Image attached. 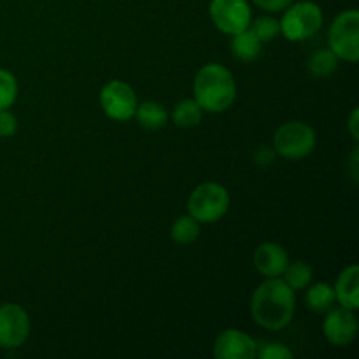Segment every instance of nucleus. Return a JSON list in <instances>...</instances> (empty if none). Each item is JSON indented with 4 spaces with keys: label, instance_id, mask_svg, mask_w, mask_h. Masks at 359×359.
Here are the masks:
<instances>
[{
    "label": "nucleus",
    "instance_id": "nucleus-7",
    "mask_svg": "<svg viewBox=\"0 0 359 359\" xmlns=\"http://www.w3.org/2000/svg\"><path fill=\"white\" fill-rule=\"evenodd\" d=\"M137 95L130 84L112 79L100 90V107L107 118L114 121H130L135 116Z\"/></svg>",
    "mask_w": 359,
    "mask_h": 359
},
{
    "label": "nucleus",
    "instance_id": "nucleus-21",
    "mask_svg": "<svg viewBox=\"0 0 359 359\" xmlns=\"http://www.w3.org/2000/svg\"><path fill=\"white\" fill-rule=\"evenodd\" d=\"M249 28H251V32L258 37V41L262 42V44L273 41V39L280 34L279 21H277L276 18H270V16L256 18L255 21H251Z\"/></svg>",
    "mask_w": 359,
    "mask_h": 359
},
{
    "label": "nucleus",
    "instance_id": "nucleus-6",
    "mask_svg": "<svg viewBox=\"0 0 359 359\" xmlns=\"http://www.w3.org/2000/svg\"><path fill=\"white\" fill-rule=\"evenodd\" d=\"M330 49L337 58L344 62L356 63L359 60V13L349 9L340 13L333 20L328 32Z\"/></svg>",
    "mask_w": 359,
    "mask_h": 359
},
{
    "label": "nucleus",
    "instance_id": "nucleus-3",
    "mask_svg": "<svg viewBox=\"0 0 359 359\" xmlns=\"http://www.w3.org/2000/svg\"><path fill=\"white\" fill-rule=\"evenodd\" d=\"M230 209V193L219 182H202L188 198V214L200 224H212L223 219Z\"/></svg>",
    "mask_w": 359,
    "mask_h": 359
},
{
    "label": "nucleus",
    "instance_id": "nucleus-12",
    "mask_svg": "<svg viewBox=\"0 0 359 359\" xmlns=\"http://www.w3.org/2000/svg\"><path fill=\"white\" fill-rule=\"evenodd\" d=\"M252 262H255L256 270L265 279H270V277L283 276L290 263V256H287L286 249L277 242H263L255 251Z\"/></svg>",
    "mask_w": 359,
    "mask_h": 359
},
{
    "label": "nucleus",
    "instance_id": "nucleus-27",
    "mask_svg": "<svg viewBox=\"0 0 359 359\" xmlns=\"http://www.w3.org/2000/svg\"><path fill=\"white\" fill-rule=\"evenodd\" d=\"M358 147H354L353 154H351V168H353V177L358 179Z\"/></svg>",
    "mask_w": 359,
    "mask_h": 359
},
{
    "label": "nucleus",
    "instance_id": "nucleus-18",
    "mask_svg": "<svg viewBox=\"0 0 359 359\" xmlns=\"http://www.w3.org/2000/svg\"><path fill=\"white\" fill-rule=\"evenodd\" d=\"M312 276H314L312 266L309 265V263L298 259V262L287 263L286 270H284V273L280 276V279L297 293V291H304L305 287L312 283Z\"/></svg>",
    "mask_w": 359,
    "mask_h": 359
},
{
    "label": "nucleus",
    "instance_id": "nucleus-16",
    "mask_svg": "<svg viewBox=\"0 0 359 359\" xmlns=\"http://www.w3.org/2000/svg\"><path fill=\"white\" fill-rule=\"evenodd\" d=\"M133 118H137V123L146 130H161L168 121V114L163 105L153 100H146L137 105Z\"/></svg>",
    "mask_w": 359,
    "mask_h": 359
},
{
    "label": "nucleus",
    "instance_id": "nucleus-26",
    "mask_svg": "<svg viewBox=\"0 0 359 359\" xmlns=\"http://www.w3.org/2000/svg\"><path fill=\"white\" fill-rule=\"evenodd\" d=\"M347 130H349L351 137L354 140H359V109H353L349 116V121H347Z\"/></svg>",
    "mask_w": 359,
    "mask_h": 359
},
{
    "label": "nucleus",
    "instance_id": "nucleus-24",
    "mask_svg": "<svg viewBox=\"0 0 359 359\" xmlns=\"http://www.w3.org/2000/svg\"><path fill=\"white\" fill-rule=\"evenodd\" d=\"M18 132V119L9 109H4L0 111V137L7 139V137H13Z\"/></svg>",
    "mask_w": 359,
    "mask_h": 359
},
{
    "label": "nucleus",
    "instance_id": "nucleus-4",
    "mask_svg": "<svg viewBox=\"0 0 359 359\" xmlns=\"http://www.w3.org/2000/svg\"><path fill=\"white\" fill-rule=\"evenodd\" d=\"M323 11L318 4L311 0L293 2L284 9L283 20L279 21L280 34L291 42H302L305 39L314 37L323 27Z\"/></svg>",
    "mask_w": 359,
    "mask_h": 359
},
{
    "label": "nucleus",
    "instance_id": "nucleus-25",
    "mask_svg": "<svg viewBox=\"0 0 359 359\" xmlns=\"http://www.w3.org/2000/svg\"><path fill=\"white\" fill-rule=\"evenodd\" d=\"M252 2L266 13H280L286 7H290L294 0H252Z\"/></svg>",
    "mask_w": 359,
    "mask_h": 359
},
{
    "label": "nucleus",
    "instance_id": "nucleus-2",
    "mask_svg": "<svg viewBox=\"0 0 359 359\" xmlns=\"http://www.w3.org/2000/svg\"><path fill=\"white\" fill-rule=\"evenodd\" d=\"M196 104L203 112L219 114L228 111L237 98V83L230 70L219 63H207L193 81Z\"/></svg>",
    "mask_w": 359,
    "mask_h": 359
},
{
    "label": "nucleus",
    "instance_id": "nucleus-19",
    "mask_svg": "<svg viewBox=\"0 0 359 359\" xmlns=\"http://www.w3.org/2000/svg\"><path fill=\"white\" fill-rule=\"evenodd\" d=\"M200 235V223L193 216L186 214L181 216L179 219L174 221L170 230V238L172 242L179 245H188L198 238Z\"/></svg>",
    "mask_w": 359,
    "mask_h": 359
},
{
    "label": "nucleus",
    "instance_id": "nucleus-13",
    "mask_svg": "<svg viewBox=\"0 0 359 359\" xmlns=\"http://www.w3.org/2000/svg\"><path fill=\"white\" fill-rule=\"evenodd\" d=\"M335 291V300L340 307L351 309L356 312L359 309V266L356 263L346 266L337 277V283L333 286Z\"/></svg>",
    "mask_w": 359,
    "mask_h": 359
},
{
    "label": "nucleus",
    "instance_id": "nucleus-17",
    "mask_svg": "<svg viewBox=\"0 0 359 359\" xmlns=\"http://www.w3.org/2000/svg\"><path fill=\"white\" fill-rule=\"evenodd\" d=\"M202 116L203 111L196 104L195 98H186V100L175 104L174 111H172V121H174L175 126H181V128H193V126L202 121Z\"/></svg>",
    "mask_w": 359,
    "mask_h": 359
},
{
    "label": "nucleus",
    "instance_id": "nucleus-1",
    "mask_svg": "<svg viewBox=\"0 0 359 359\" xmlns=\"http://www.w3.org/2000/svg\"><path fill=\"white\" fill-rule=\"evenodd\" d=\"M297 297L280 277L265 279L251 297V316L255 323L270 332H279L293 321Z\"/></svg>",
    "mask_w": 359,
    "mask_h": 359
},
{
    "label": "nucleus",
    "instance_id": "nucleus-20",
    "mask_svg": "<svg viewBox=\"0 0 359 359\" xmlns=\"http://www.w3.org/2000/svg\"><path fill=\"white\" fill-rule=\"evenodd\" d=\"M309 72L314 77H328L339 69V58L332 49H319L312 53L307 62Z\"/></svg>",
    "mask_w": 359,
    "mask_h": 359
},
{
    "label": "nucleus",
    "instance_id": "nucleus-10",
    "mask_svg": "<svg viewBox=\"0 0 359 359\" xmlns=\"http://www.w3.org/2000/svg\"><path fill=\"white\" fill-rule=\"evenodd\" d=\"M358 318L354 311L346 307L330 309L323 321V333L335 347H347L358 337Z\"/></svg>",
    "mask_w": 359,
    "mask_h": 359
},
{
    "label": "nucleus",
    "instance_id": "nucleus-14",
    "mask_svg": "<svg viewBox=\"0 0 359 359\" xmlns=\"http://www.w3.org/2000/svg\"><path fill=\"white\" fill-rule=\"evenodd\" d=\"M305 290H307V293H305V305H307L309 311L316 312V314H326L335 305V291H333V286H330V284H309Z\"/></svg>",
    "mask_w": 359,
    "mask_h": 359
},
{
    "label": "nucleus",
    "instance_id": "nucleus-15",
    "mask_svg": "<svg viewBox=\"0 0 359 359\" xmlns=\"http://www.w3.org/2000/svg\"><path fill=\"white\" fill-rule=\"evenodd\" d=\"M230 48L231 55L237 56L242 62H252L262 55V42L258 41V37L252 34L249 27L238 34L231 35Z\"/></svg>",
    "mask_w": 359,
    "mask_h": 359
},
{
    "label": "nucleus",
    "instance_id": "nucleus-23",
    "mask_svg": "<svg viewBox=\"0 0 359 359\" xmlns=\"http://www.w3.org/2000/svg\"><path fill=\"white\" fill-rule=\"evenodd\" d=\"M256 358L262 359H290L293 358V353L287 349L283 344H265L263 347H258V353H256Z\"/></svg>",
    "mask_w": 359,
    "mask_h": 359
},
{
    "label": "nucleus",
    "instance_id": "nucleus-8",
    "mask_svg": "<svg viewBox=\"0 0 359 359\" xmlns=\"http://www.w3.org/2000/svg\"><path fill=\"white\" fill-rule=\"evenodd\" d=\"M209 14L214 27L233 35L251 25V6L248 0H210Z\"/></svg>",
    "mask_w": 359,
    "mask_h": 359
},
{
    "label": "nucleus",
    "instance_id": "nucleus-9",
    "mask_svg": "<svg viewBox=\"0 0 359 359\" xmlns=\"http://www.w3.org/2000/svg\"><path fill=\"white\" fill-rule=\"evenodd\" d=\"M30 335V318L18 304L0 305V347L18 349Z\"/></svg>",
    "mask_w": 359,
    "mask_h": 359
},
{
    "label": "nucleus",
    "instance_id": "nucleus-5",
    "mask_svg": "<svg viewBox=\"0 0 359 359\" xmlns=\"http://www.w3.org/2000/svg\"><path fill=\"white\" fill-rule=\"evenodd\" d=\"M318 135L304 121H287L273 133V149L286 160H302L316 149Z\"/></svg>",
    "mask_w": 359,
    "mask_h": 359
},
{
    "label": "nucleus",
    "instance_id": "nucleus-22",
    "mask_svg": "<svg viewBox=\"0 0 359 359\" xmlns=\"http://www.w3.org/2000/svg\"><path fill=\"white\" fill-rule=\"evenodd\" d=\"M18 98V81L13 72L0 69V111L9 109Z\"/></svg>",
    "mask_w": 359,
    "mask_h": 359
},
{
    "label": "nucleus",
    "instance_id": "nucleus-11",
    "mask_svg": "<svg viewBox=\"0 0 359 359\" xmlns=\"http://www.w3.org/2000/svg\"><path fill=\"white\" fill-rule=\"evenodd\" d=\"M258 344L248 333L237 328H228L216 337L212 356L216 359H255Z\"/></svg>",
    "mask_w": 359,
    "mask_h": 359
}]
</instances>
